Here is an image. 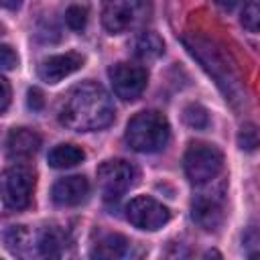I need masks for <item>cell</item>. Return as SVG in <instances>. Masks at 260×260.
<instances>
[{
	"mask_svg": "<svg viewBox=\"0 0 260 260\" xmlns=\"http://www.w3.org/2000/svg\"><path fill=\"white\" fill-rule=\"evenodd\" d=\"M41 148V136L30 128H12L6 136V152L10 158L22 160Z\"/></svg>",
	"mask_w": 260,
	"mask_h": 260,
	"instance_id": "13",
	"label": "cell"
},
{
	"mask_svg": "<svg viewBox=\"0 0 260 260\" xmlns=\"http://www.w3.org/2000/svg\"><path fill=\"white\" fill-rule=\"evenodd\" d=\"M217 6H221L223 10H234L238 6V0H215Z\"/></svg>",
	"mask_w": 260,
	"mask_h": 260,
	"instance_id": "26",
	"label": "cell"
},
{
	"mask_svg": "<svg viewBox=\"0 0 260 260\" xmlns=\"http://www.w3.org/2000/svg\"><path fill=\"white\" fill-rule=\"evenodd\" d=\"M26 106H28L32 112L43 110V106H45V98H43L41 89H37V87H30V89H28V93H26Z\"/></svg>",
	"mask_w": 260,
	"mask_h": 260,
	"instance_id": "24",
	"label": "cell"
},
{
	"mask_svg": "<svg viewBox=\"0 0 260 260\" xmlns=\"http://www.w3.org/2000/svg\"><path fill=\"white\" fill-rule=\"evenodd\" d=\"M191 215L205 232H215L223 221V187L201 191L193 197Z\"/></svg>",
	"mask_w": 260,
	"mask_h": 260,
	"instance_id": "10",
	"label": "cell"
},
{
	"mask_svg": "<svg viewBox=\"0 0 260 260\" xmlns=\"http://www.w3.org/2000/svg\"><path fill=\"white\" fill-rule=\"evenodd\" d=\"M65 22L71 30H83L87 22V8L81 4H73L65 10Z\"/></svg>",
	"mask_w": 260,
	"mask_h": 260,
	"instance_id": "22",
	"label": "cell"
},
{
	"mask_svg": "<svg viewBox=\"0 0 260 260\" xmlns=\"http://www.w3.org/2000/svg\"><path fill=\"white\" fill-rule=\"evenodd\" d=\"M20 4H22V0H2V6L8 10H18Z\"/></svg>",
	"mask_w": 260,
	"mask_h": 260,
	"instance_id": "27",
	"label": "cell"
},
{
	"mask_svg": "<svg viewBox=\"0 0 260 260\" xmlns=\"http://www.w3.org/2000/svg\"><path fill=\"white\" fill-rule=\"evenodd\" d=\"M238 146L246 152H252L260 146V132L254 124H244L238 132Z\"/></svg>",
	"mask_w": 260,
	"mask_h": 260,
	"instance_id": "21",
	"label": "cell"
},
{
	"mask_svg": "<svg viewBox=\"0 0 260 260\" xmlns=\"http://www.w3.org/2000/svg\"><path fill=\"white\" fill-rule=\"evenodd\" d=\"M183 120L193 130H205L209 126V114L201 104H189L183 110Z\"/></svg>",
	"mask_w": 260,
	"mask_h": 260,
	"instance_id": "19",
	"label": "cell"
},
{
	"mask_svg": "<svg viewBox=\"0 0 260 260\" xmlns=\"http://www.w3.org/2000/svg\"><path fill=\"white\" fill-rule=\"evenodd\" d=\"M4 242H6V246H8L12 252L20 254L22 248L26 246V242H28V232L24 230V225H10V228L4 232Z\"/></svg>",
	"mask_w": 260,
	"mask_h": 260,
	"instance_id": "20",
	"label": "cell"
},
{
	"mask_svg": "<svg viewBox=\"0 0 260 260\" xmlns=\"http://www.w3.org/2000/svg\"><path fill=\"white\" fill-rule=\"evenodd\" d=\"M114 102L95 81H83L71 87L59 106V122L69 130L93 132L114 122Z\"/></svg>",
	"mask_w": 260,
	"mask_h": 260,
	"instance_id": "1",
	"label": "cell"
},
{
	"mask_svg": "<svg viewBox=\"0 0 260 260\" xmlns=\"http://www.w3.org/2000/svg\"><path fill=\"white\" fill-rule=\"evenodd\" d=\"M136 169L132 162L124 158H110L98 167V185L106 201L120 199L134 183H136Z\"/></svg>",
	"mask_w": 260,
	"mask_h": 260,
	"instance_id": "7",
	"label": "cell"
},
{
	"mask_svg": "<svg viewBox=\"0 0 260 260\" xmlns=\"http://www.w3.org/2000/svg\"><path fill=\"white\" fill-rule=\"evenodd\" d=\"M128 146L136 152H158L169 144L171 138V126L165 114L156 110H144L138 112L126 126L124 134Z\"/></svg>",
	"mask_w": 260,
	"mask_h": 260,
	"instance_id": "3",
	"label": "cell"
},
{
	"mask_svg": "<svg viewBox=\"0 0 260 260\" xmlns=\"http://www.w3.org/2000/svg\"><path fill=\"white\" fill-rule=\"evenodd\" d=\"M183 45L189 49V53L201 63V67L215 79L217 87L223 91L225 100H230L232 104L242 102V85H240V77L236 73V69L228 63L225 55L213 47V43H209L207 39L195 37V35H187L183 37Z\"/></svg>",
	"mask_w": 260,
	"mask_h": 260,
	"instance_id": "2",
	"label": "cell"
},
{
	"mask_svg": "<svg viewBox=\"0 0 260 260\" xmlns=\"http://www.w3.org/2000/svg\"><path fill=\"white\" fill-rule=\"evenodd\" d=\"M108 77L114 87V93L126 102H134L136 98H140L148 81V73L142 65L126 63V61L112 65L108 69Z\"/></svg>",
	"mask_w": 260,
	"mask_h": 260,
	"instance_id": "9",
	"label": "cell"
},
{
	"mask_svg": "<svg viewBox=\"0 0 260 260\" xmlns=\"http://www.w3.org/2000/svg\"><path fill=\"white\" fill-rule=\"evenodd\" d=\"M35 173L26 165H12L2 175V203L6 209L20 211L30 205Z\"/></svg>",
	"mask_w": 260,
	"mask_h": 260,
	"instance_id": "6",
	"label": "cell"
},
{
	"mask_svg": "<svg viewBox=\"0 0 260 260\" xmlns=\"http://www.w3.org/2000/svg\"><path fill=\"white\" fill-rule=\"evenodd\" d=\"M83 61H85L83 55L75 53V51L61 53V55H51L39 65V77L47 83H59L61 79H65L71 73H75L77 69H81Z\"/></svg>",
	"mask_w": 260,
	"mask_h": 260,
	"instance_id": "11",
	"label": "cell"
},
{
	"mask_svg": "<svg viewBox=\"0 0 260 260\" xmlns=\"http://www.w3.org/2000/svg\"><path fill=\"white\" fill-rule=\"evenodd\" d=\"M89 195V181L83 175H71L59 179L51 189V199L59 207H75Z\"/></svg>",
	"mask_w": 260,
	"mask_h": 260,
	"instance_id": "12",
	"label": "cell"
},
{
	"mask_svg": "<svg viewBox=\"0 0 260 260\" xmlns=\"http://www.w3.org/2000/svg\"><path fill=\"white\" fill-rule=\"evenodd\" d=\"M165 51V43L162 39L156 35V32H142L136 41V55L142 59V61H148V59H156L160 57Z\"/></svg>",
	"mask_w": 260,
	"mask_h": 260,
	"instance_id": "16",
	"label": "cell"
},
{
	"mask_svg": "<svg viewBox=\"0 0 260 260\" xmlns=\"http://www.w3.org/2000/svg\"><path fill=\"white\" fill-rule=\"evenodd\" d=\"M148 16V0H102V24L110 35H122Z\"/></svg>",
	"mask_w": 260,
	"mask_h": 260,
	"instance_id": "5",
	"label": "cell"
},
{
	"mask_svg": "<svg viewBox=\"0 0 260 260\" xmlns=\"http://www.w3.org/2000/svg\"><path fill=\"white\" fill-rule=\"evenodd\" d=\"M128 248H130V242L124 238V236H120V234H108V236H104L98 244H95V248H93V256H98V258H122V256H126V252H128Z\"/></svg>",
	"mask_w": 260,
	"mask_h": 260,
	"instance_id": "15",
	"label": "cell"
},
{
	"mask_svg": "<svg viewBox=\"0 0 260 260\" xmlns=\"http://www.w3.org/2000/svg\"><path fill=\"white\" fill-rule=\"evenodd\" d=\"M183 167H185L187 179L193 185L203 187V185L213 183L219 177L223 169V154L213 144L195 142L185 150Z\"/></svg>",
	"mask_w": 260,
	"mask_h": 260,
	"instance_id": "4",
	"label": "cell"
},
{
	"mask_svg": "<svg viewBox=\"0 0 260 260\" xmlns=\"http://www.w3.org/2000/svg\"><path fill=\"white\" fill-rule=\"evenodd\" d=\"M0 87H2V102H0V112L4 114L8 110V104H10V83L6 77H0Z\"/></svg>",
	"mask_w": 260,
	"mask_h": 260,
	"instance_id": "25",
	"label": "cell"
},
{
	"mask_svg": "<svg viewBox=\"0 0 260 260\" xmlns=\"http://www.w3.org/2000/svg\"><path fill=\"white\" fill-rule=\"evenodd\" d=\"M0 63H2V69L4 71H10V69H14L18 65V57L12 51L10 45H2L0 47Z\"/></svg>",
	"mask_w": 260,
	"mask_h": 260,
	"instance_id": "23",
	"label": "cell"
},
{
	"mask_svg": "<svg viewBox=\"0 0 260 260\" xmlns=\"http://www.w3.org/2000/svg\"><path fill=\"white\" fill-rule=\"evenodd\" d=\"M126 219L134 228H138V230L156 232V230H160L171 219V211H169L167 205H162L154 197L138 195V197L128 201V205H126Z\"/></svg>",
	"mask_w": 260,
	"mask_h": 260,
	"instance_id": "8",
	"label": "cell"
},
{
	"mask_svg": "<svg viewBox=\"0 0 260 260\" xmlns=\"http://www.w3.org/2000/svg\"><path fill=\"white\" fill-rule=\"evenodd\" d=\"M83 158H85V152L75 144H57L47 156L53 169H71L79 165Z\"/></svg>",
	"mask_w": 260,
	"mask_h": 260,
	"instance_id": "14",
	"label": "cell"
},
{
	"mask_svg": "<svg viewBox=\"0 0 260 260\" xmlns=\"http://www.w3.org/2000/svg\"><path fill=\"white\" fill-rule=\"evenodd\" d=\"M240 22L250 32H260V0H244Z\"/></svg>",
	"mask_w": 260,
	"mask_h": 260,
	"instance_id": "18",
	"label": "cell"
},
{
	"mask_svg": "<svg viewBox=\"0 0 260 260\" xmlns=\"http://www.w3.org/2000/svg\"><path fill=\"white\" fill-rule=\"evenodd\" d=\"M37 246H39V252H41L43 256L57 258V256H61V250H63V236H61V232L55 230V228H45V230L39 234Z\"/></svg>",
	"mask_w": 260,
	"mask_h": 260,
	"instance_id": "17",
	"label": "cell"
}]
</instances>
